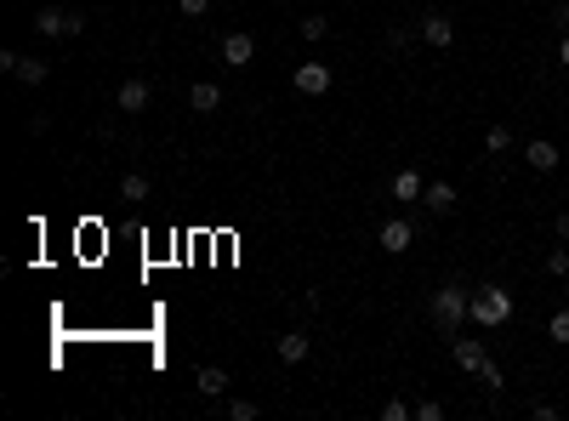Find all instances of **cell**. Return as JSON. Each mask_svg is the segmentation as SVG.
Returning <instances> with one entry per match:
<instances>
[{"instance_id":"obj_27","label":"cell","mask_w":569,"mask_h":421,"mask_svg":"<svg viewBox=\"0 0 569 421\" xmlns=\"http://www.w3.org/2000/svg\"><path fill=\"white\" fill-rule=\"evenodd\" d=\"M552 29H558V35H569V0H558V6H552Z\"/></svg>"},{"instance_id":"obj_16","label":"cell","mask_w":569,"mask_h":421,"mask_svg":"<svg viewBox=\"0 0 569 421\" xmlns=\"http://www.w3.org/2000/svg\"><path fill=\"white\" fill-rule=\"evenodd\" d=\"M18 80L23 86H46V80H52V63H40V57H18Z\"/></svg>"},{"instance_id":"obj_26","label":"cell","mask_w":569,"mask_h":421,"mask_svg":"<svg viewBox=\"0 0 569 421\" xmlns=\"http://www.w3.org/2000/svg\"><path fill=\"white\" fill-rule=\"evenodd\" d=\"M439 416H444L439 399H422V404H416V421H439Z\"/></svg>"},{"instance_id":"obj_30","label":"cell","mask_w":569,"mask_h":421,"mask_svg":"<svg viewBox=\"0 0 569 421\" xmlns=\"http://www.w3.org/2000/svg\"><path fill=\"white\" fill-rule=\"evenodd\" d=\"M558 63L569 69V35H558Z\"/></svg>"},{"instance_id":"obj_12","label":"cell","mask_w":569,"mask_h":421,"mask_svg":"<svg viewBox=\"0 0 569 421\" xmlns=\"http://www.w3.org/2000/svg\"><path fill=\"white\" fill-rule=\"evenodd\" d=\"M307 348H314V341H307V331H285L280 341H273V353H280L285 365H302V358H307Z\"/></svg>"},{"instance_id":"obj_14","label":"cell","mask_w":569,"mask_h":421,"mask_svg":"<svg viewBox=\"0 0 569 421\" xmlns=\"http://www.w3.org/2000/svg\"><path fill=\"white\" fill-rule=\"evenodd\" d=\"M422 189H427V182H422V171H398V177H393V199H398V206H410V199H422Z\"/></svg>"},{"instance_id":"obj_6","label":"cell","mask_w":569,"mask_h":421,"mask_svg":"<svg viewBox=\"0 0 569 421\" xmlns=\"http://www.w3.org/2000/svg\"><path fill=\"white\" fill-rule=\"evenodd\" d=\"M114 103L126 108V114H143V108L154 103V86L143 80V74H126V80H120V91H114Z\"/></svg>"},{"instance_id":"obj_25","label":"cell","mask_w":569,"mask_h":421,"mask_svg":"<svg viewBox=\"0 0 569 421\" xmlns=\"http://www.w3.org/2000/svg\"><path fill=\"white\" fill-rule=\"evenodd\" d=\"M177 12H182V18H205L211 0H177Z\"/></svg>"},{"instance_id":"obj_13","label":"cell","mask_w":569,"mask_h":421,"mask_svg":"<svg viewBox=\"0 0 569 421\" xmlns=\"http://www.w3.org/2000/svg\"><path fill=\"white\" fill-rule=\"evenodd\" d=\"M422 206L433 211V216H444V211H456V189H450V182H427V189H422Z\"/></svg>"},{"instance_id":"obj_17","label":"cell","mask_w":569,"mask_h":421,"mask_svg":"<svg viewBox=\"0 0 569 421\" xmlns=\"http://www.w3.org/2000/svg\"><path fill=\"white\" fill-rule=\"evenodd\" d=\"M120 199H131V206L148 199V177H143V171H126V177H120Z\"/></svg>"},{"instance_id":"obj_21","label":"cell","mask_w":569,"mask_h":421,"mask_svg":"<svg viewBox=\"0 0 569 421\" xmlns=\"http://www.w3.org/2000/svg\"><path fill=\"white\" fill-rule=\"evenodd\" d=\"M297 29H302V40L314 46V40H325V35H331V18H302Z\"/></svg>"},{"instance_id":"obj_2","label":"cell","mask_w":569,"mask_h":421,"mask_svg":"<svg viewBox=\"0 0 569 421\" xmlns=\"http://www.w3.org/2000/svg\"><path fill=\"white\" fill-rule=\"evenodd\" d=\"M467 307H473V290L467 285H439L433 302H427V314H433V324L444 336H456L461 324H467Z\"/></svg>"},{"instance_id":"obj_24","label":"cell","mask_w":569,"mask_h":421,"mask_svg":"<svg viewBox=\"0 0 569 421\" xmlns=\"http://www.w3.org/2000/svg\"><path fill=\"white\" fill-rule=\"evenodd\" d=\"M479 382H484V387H490V393H501V387H506V382H501V370H496V358H490V365H484V370H479Z\"/></svg>"},{"instance_id":"obj_22","label":"cell","mask_w":569,"mask_h":421,"mask_svg":"<svg viewBox=\"0 0 569 421\" xmlns=\"http://www.w3.org/2000/svg\"><path fill=\"white\" fill-rule=\"evenodd\" d=\"M484 148H490V154H506V148H513V131H506V126H490V131H484Z\"/></svg>"},{"instance_id":"obj_20","label":"cell","mask_w":569,"mask_h":421,"mask_svg":"<svg viewBox=\"0 0 569 421\" xmlns=\"http://www.w3.org/2000/svg\"><path fill=\"white\" fill-rule=\"evenodd\" d=\"M228 416H234V421H256L263 404H256V399H228Z\"/></svg>"},{"instance_id":"obj_10","label":"cell","mask_w":569,"mask_h":421,"mask_svg":"<svg viewBox=\"0 0 569 421\" xmlns=\"http://www.w3.org/2000/svg\"><path fill=\"white\" fill-rule=\"evenodd\" d=\"M524 160H530L535 171H558L564 154H558V143H547V137H530V143H524Z\"/></svg>"},{"instance_id":"obj_7","label":"cell","mask_w":569,"mask_h":421,"mask_svg":"<svg viewBox=\"0 0 569 421\" xmlns=\"http://www.w3.org/2000/svg\"><path fill=\"white\" fill-rule=\"evenodd\" d=\"M251 57H256V40L245 35V29L222 35V63H228V69H251Z\"/></svg>"},{"instance_id":"obj_11","label":"cell","mask_w":569,"mask_h":421,"mask_svg":"<svg viewBox=\"0 0 569 421\" xmlns=\"http://www.w3.org/2000/svg\"><path fill=\"white\" fill-rule=\"evenodd\" d=\"M194 387H199V399H222V393H228V370H222V365H199Z\"/></svg>"},{"instance_id":"obj_15","label":"cell","mask_w":569,"mask_h":421,"mask_svg":"<svg viewBox=\"0 0 569 421\" xmlns=\"http://www.w3.org/2000/svg\"><path fill=\"white\" fill-rule=\"evenodd\" d=\"M35 29H40V35H69V12L63 6H40L35 12Z\"/></svg>"},{"instance_id":"obj_4","label":"cell","mask_w":569,"mask_h":421,"mask_svg":"<svg viewBox=\"0 0 569 421\" xmlns=\"http://www.w3.org/2000/svg\"><path fill=\"white\" fill-rule=\"evenodd\" d=\"M376 245H381V251H388V257H405L410 245H416V228H410L405 216H388V223L376 228Z\"/></svg>"},{"instance_id":"obj_3","label":"cell","mask_w":569,"mask_h":421,"mask_svg":"<svg viewBox=\"0 0 569 421\" xmlns=\"http://www.w3.org/2000/svg\"><path fill=\"white\" fill-rule=\"evenodd\" d=\"M290 86L302 91V97H325V91L336 86L331 63H297V74H290Z\"/></svg>"},{"instance_id":"obj_29","label":"cell","mask_w":569,"mask_h":421,"mask_svg":"<svg viewBox=\"0 0 569 421\" xmlns=\"http://www.w3.org/2000/svg\"><path fill=\"white\" fill-rule=\"evenodd\" d=\"M552 233H558V240H569V206L558 211V223H552Z\"/></svg>"},{"instance_id":"obj_23","label":"cell","mask_w":569,"mask_h":421,"mask_svg":"<svg viewBox=\"0 0 569 421\" xmlns=\"http://www.w3.org/2000/svg\"><path fill=\"white\" fill-rule=\"evenodd\" d=\"M381 416H388V421H410V416H416V404H405V399H388V404H381Z\"/></svg>"},{"instance_id":"obj_9","label":"cell","mask_w":569,"mask_h":421,"mask_svg":"<svg viewBox=\"0 0 569 421\" xmlns=\"http://www.w3.org/2000/svg\"><path fill=\"white\" fill-rule=\"evenodd\" d=\"M188 108H194V114H217V108H222V86L217 80H194L188 86Z\"/></svg>"},{"instance_id":"obj_1","label":"cell","mask_w":569,"mask_h":421,"mask_svg":"<svg viewBox=\"0 0 569 421\" xmlns=\"http://www.w3.org/2000/svg\"><path fill=\"white\" fill-rule=\"evenodd\" d=\"M513 290H501V285H484V290H473V307H467V319L479 324V331H501V324H513Z\"/></svg>"},{"instance_id":"obj_28","label":"cell","mask_w":569,"mask_h":421,"mask_svg":"<svg viewBox=\"0 0 569 421\" xmlns=\"http://www.w3.org/2000/svg\"><path fill=\"white\" fill-rule=\"evenodd\" d=\"M410 40H416V35H410V29H388V46H393V52H405Z\"/></svg>"},{"instance_id":"obj_18","label":"cell","mask_w":569,"mask_h":421,"mask_svg":"<svg viewBox=\"0 0 569 421\" xmlns=\"http://www.w3.org/2000/svg\"><path fill=\"white\" fill-rule=\"evenodd\" d=\"M547 341H558V348H569V307H558V314L547 319Z\"/></svg>"},{"instance_id":"obj_5","label":"cell","mask_w":569,"mask_h":421,"mask_svg":"<svg viewBox=\"0 0 569 421\" xmlns=\"http://www.w3.org/2000/svg\"><path fill=\"white\" fill-rule=\"evenodd\" d=\"M416 35L433 46V52H450L456 46V23L444 18V12H422V23H416Z\"/></svg>"},{"instance_id":"obj_8","label":"cell","mask_w":569,"mask_h":421,"mask_svg":"<svg viewBox=\"0 0 569 421\" xmlns=\"http://www.w3.org/2000/svg\"><path fill=\"white\" fill-rule=\"evenodd\" d=\"M456 365L479 376V370L490 365V348H484V336H456Z\"/></svg>"},{"instance_id":"obj_19","label":"cell","mask_w":569,"mask_h":421,"mask_svg":"<svg viewBox=\"0 0 569 421\" xmlns=\"http://www.w3.org/2000/svg\"><path fill=\"white\" fill-rule=\"evenodd\" d=\"M547 274H552V279H564V274H569V240L547 251Z\"/></svg>"}]
</instances>
